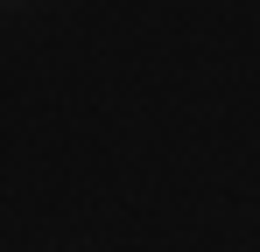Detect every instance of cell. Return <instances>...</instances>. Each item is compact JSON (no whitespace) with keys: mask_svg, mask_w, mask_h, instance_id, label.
<instances>
[{"mask_svg":"<svg viewBox=\"0 0 260 252\" xmlns=\"http://www.w3.org/2000/svg\"><path fill=\"white\" fill-rule=\"evenodd\" d=\"M0 7H21V0H0Z\"/></svg>","mask_w":260,"mask_h":252,"instance_id":"obj_1","label":"cell"}]
</instances>
